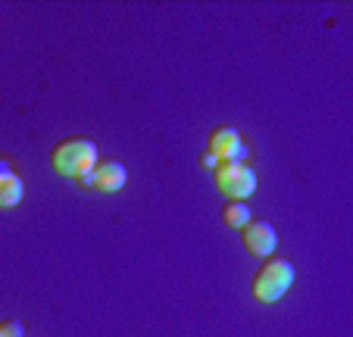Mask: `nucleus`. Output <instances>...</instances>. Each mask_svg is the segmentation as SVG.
<instances>
[{"label": "nucleus", "mask_w": 353, "mask_h": 337, "mask_svg": "<svg viewBox=\"0 0 353 337\" xmlns=\"http://www.w3.org/2000/svg\"><path fill=\"white\" fill-rule=\"evenodd\" d=\"M22 194H26V181H22L16 172L3 175V178H0V210H13V206H19Z\"/></svg>", "instance_id": "7"}, {"label": "nucleus", "mask_w": 353, "mask_h": 337, "mask_svg": "<svg viewBox=\"0 0 353 337\" xmlns=\"http://www.w3.org/2000/svg\"><path fill=\"white\" fill-rule=\"evenodd\" d=\"M0 334L3 337H26V325L19 318H7V322L0 325Z\"/></svg>", "instance_id": "9"}, {"label": "nucleus", "mask_w": 353, "mask_h": 337, "mask_svg": "<svg viewBox=\"0 0 353 337\" xmlns=\"http://www.w3.org/2000/svg\"><path fill=\"white\" fill-rule=\"evenodd\" d=\"M0 337H3V334H0Z\"/></svg>", "instance_id": "12"}, {"label": "nucleus", "mask_w": 353, "mask_h": 337, "mask_svg": "<svg viewBox=\"0 0 353 337\" xmlns=\"http://www.w3.org/2000/svg\"><path fill=\"white\" fill-rule=\"evenodd\" d=\"M207 150L213 153L219 163H247V144L238 128H232V125L213 128L207 138Z\"/></svg>", "instance_id": "5"}, {"label": "nucleus", "mask_w": 353, "mask_h": 337, "mask_svg": "<svg viewBox=\"0 0 353 337\" xmlns=\"http://www.w3.org/2000/svg\"><path fill=\"white\" fill-rule=\"evenodd\" d=\"M250 218H254V216H250V210H247L244 200H228V203L222 206V222H225L228 228H238V232H241Z\"/></svg>", "instance_id": "8"}, {"label": "nucleus", "mask_w": 353, "mask_h": 337, "mask_svg": "<svg viewBox=\"0 0 353 337\" xmlns=\"http://www.w3.org/2000/svg\"><path fill=\"white\" fill-rule=\"evenodd\" d=\"M97 144L91 138H81V134H72V138H63L60 144H54L50 150V165L54 172L63 175V178H75L88 175L97 165Z\"/></svg>", "instance_id": "1"}, {"label": "nucleus", "mask_w": 353, "mask_h": 337, "mask_svg": "<svg viewBox=\"0 0 353 337\" xmlns=\"http://www.w3.org/2000/svg\"><path fill=\"white\" fill-rule=\"evenodd\" d=\"M197 163L203 165V169H216V165H219V159H216L210 150H203V153H200V159H197Z\"/></svg>", "instance_id": "10"}, {"label": "nucleus", "mask_w": 353, "mask_h": 337, "mask_svg": "<svg viewBox=\"0 0 353 337\" xmlns=\"http://www.w3.org/2000/svg\"><path fill=\"white\" fill-rule=\"evenodd\" d=\"M294 285V263L285 256H269L250 278V294L260 303H279Z\"/></svg>", "instance_id": "2"}, {"label": "nucleus", "mask_w": 353, "mask_h": 337, "mask_svg": "<svg viewBox=\"0 0 353 337\" xmlns=\"http://www.w3.org/2000/svg\"><path fill=\"white\" fill-rule=\"evenodd\" d=\"M79 181L85 187H94V191L116 194V191H122V187H125L128 172H125V165H122L119 159H97V165H94L88 175H81Z\"/></svg>", "instance_id": "6"}, {"label": "nucleus", "mask_w": 353, "mask_h": 337, "mask_svg": "<svg viewBox=\"0 0 353 337\" xmlns=\"http://www.w3.org/2000/svg\"><path fill=\"white\" fill-rule=\"evenodd\" d=\"M213 181L228 200H247L256 191V172L247 163H219L213 169Z\"/></svg>", "instance_id": "3"}, {"label": "nucleus", "mask_w": 353, "mask_h": 337, "mask_svg": "<svg viewBox=\"0 0 353 337\" xmlns=\"http://www.w3.org/2000/svg\"><path fill=\"white\" fill-rule=\"evenodd\" d=\"M241 244H244V250L250 256L269 259L275 253V247H279V232H275L272 222H266V218H250L241 228Z\"/></svg>", "instance_id": "4"}, {"label": "nucleus", "mask_w": 353, "mask_h": 337, "mask_svg": "<svg viewBox=\"0 0 353 337\" xmlns=\"http://www.w3.org/2000/svg\"><path fill=\"white\" fill-rule=\"evenodd\" d=\"M13 172V165H10V159L7 156H0V178H3V175H10Z\"/></svg>", "instance_id": "11"}]
</instances>
